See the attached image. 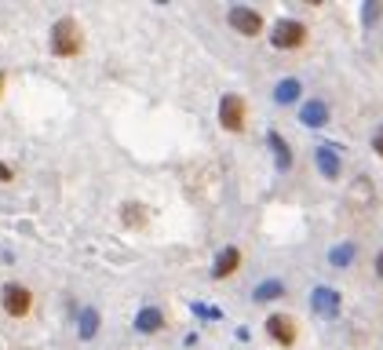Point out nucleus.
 <instances>
[{
    "label": "nucleus",
    "mask_w": 383,
    "mask_h": 350,
    "mask_svg": "<svg viewBox=\"0 0 383 350\" xmlns=\"http://www.w3.org/2000/svg\"><path fill=\"white\" fill-rule=\"evenodd\" d=\"M51 51L58 58H73L84 51V34H81V22L77 19H58L51 26Z\"/></svg>",
    "instance_id": "f257e3e1"
},
{
    "label": "nucleus",
    "mask_w": 383,
    "mask_h": 350,
    "mask_svg": "<svg viewBox=\"0 0 383 350\" xmlns=\"http://www.w3.org/2000/svg\"><path fill=\"white\" fill-rule=\"evenodd\" d=\"M0 303H4L8 317H26L29 310H34V292H29L26 284L11 281V284H4V292H0Z\"/></svg>",
    "instance_id": "f03ea898"
},
{
    "label": "nucleus",
    "mask_w": 383,
    "mask_h": 350,
    "mask_svg": "<svg viewBox=\"0 0 383 350\" xmlns=\"http://www.w3.org/2000/svg\"><path fill=\"white\" fill-rule=\"evenodd\" d=\"M307 44V26L296 22V19H281L274 26V48H285V51H292V48H303Z\"/></svg>",
    "instance_id": "7ed1b4c3"
},
{
    "label": "nucleus",
    "mask_w": 383,
    "mask_h": 350,
    "mask_svg": "<svg viewBox=\"0 0 383 350\" xmlns=\"http://www.w3.org/2000/svg\"><path fill=\"white\" fill-rule=\"evenodd\" d=\"M219 124L227 132H241L245 128V99H241V95H223V99H219Z\"/></svg>",
    "instance_id": "20e7f679"
},
{
    "label": "nucleus",
    "mask_w": 383,
    "mask_h": 350,
    "mask_svg": "<svg viewBox=\"0 0 383 350\" xmlns=\"http://www.w3.org/2000/svg\"><path fill=\"white\" fill-rule=\"evenodd\" d=\"M230 26L238 29L241 37H255V34H263V15L255 11V8H230Z\"/></svg>",
    "instance_id": "39448f33"
},
{
    "label": "nucleus",
    "mask_w": 383,
    "mask_h": 350,
    "mask_svg": "<svg viewBox=\"0 0 383 350\" xmlns=\"http://www.w3.org/2000/svg\"><path fill=\"white\" fill-rule=\"evenodd\" d=\"M267 332H270V339L281 343V346H292V343H296V321H292L289 314H270V317H267Z\"/></svg>",
    "instance_id": "423d86ee"
},
{
    "label": "nucleus",
    "mask_w": 383,
    "mask_h": 350,
    "mask_svg": "<svg viewBox=\"0 0 383 350\" xmlns=\"http://www.w3.org/2000/svg\"><path fill=\"white\" fill-rule=\"evenodd\" d=\"M310 310H314V314H322V317H332V314L339 310V296H336L332 289H314V296H310Z\"/></svg>",
    "instance_id": "0eeeda50"
},
{
    "label": "nucleus",
    "mask_w": 383,
    "mask_h": 350,
    "mask_svg": "<svg viewBox=\"0 0 383 350\" xmlns=\"http://www.w3.org/2000/svg\"><path fill=\"white\" fill-rule=\"evenodd\" d=\"M238 267H241V252L238 248H223L219 256H215L212 277H230V274H238Z\"/></svg>",
    "instance_id": "6e6552de"
},
{
    "label": "nucleus",
    "mask_w": 383,
    "mask_h": 350,
    "mask_svg": "<svg viewBox=\"0 0 383 350\" xmlns=\"http://www.w3.org/2000/svg\"><path fill=\"white\" fill-rule=\"evenodd\" d=\"M300 120L307 124V128H322V124L329 120L325 103H307V106H303V113H300Z\"/></svg>",
    "instance_id": "1a4fd4ad"
},
{
    "label": "nucleus",
    "mask_w": 383,
    "mask_h": 350,
    "mask_svg": "<svg viewBox=\"0 0 383 350\" xmlns=\"http://www.w3.org/2000/svg\"><path fill=\"white\" fill-rule=\"evenodd\" d=\"M317 168L325 172V179H336V175H339V161H336V146H322V150H317Z\"/></svg>",
    "instance_id": "9d476101"
},
{
    "label": "nucleus",
    "mask_w": 383,
    "mask_h": 350,
    "mask_svg": "<svg viewBox=\"0 0 383 350\" xmlns=\"http://www.w3.org/2000/svg\"><path fill=\"white\" fill-rule=\"evenodd\" d=\"M267 139H270V146H274V153H277V168H292V150H289V143H285L277 132H270Z\"/></svg>",
    "instance_id": "9b49d317"
},
{
    "label": "nucleus",
    "mask_w": 383,
    "mask_h": 350,
    "mask_svg": "<svg viewBox=\"0 0 383 350\" xmlns=\"http://www.w3.org/2000/svg\"><path fill=\"white\" fill-rule=\"evenodd\" d=\"M277 296H285V281H267V284H260V289H255V299H260V303H270V299H277Z\"/></svg>",
    "instance_id": "f8f14e48"
},
{
    "label": "nucleus",
    "mask_w": 383,
    "mask_h": 350,
    "mask_svg": "<svg viewBox=\"0 0 383 350\" xmlns=\"http://www.w3.org/2000/svg\"><path fill=\"white\" fill-rule=\"evenodd\" d=\"M274 99L277 103H296L300 99V81H281L277 91H274Z\"/></svg>",
    "instance_id": "ddd939ff"
},
{
    "label": "nucleus",
    "mask_w": 383,
    "mask_h": 350,
    "mask_svg": "<svg viewBox=\"0 0 383 350\" xmlns=\"http://www.w3.org/2000/svg\"><path fill=\"white\" fill-rule=\"evenodd\" d=\"M124 222H128V227H143V222H146L143 205H124Z\"/></svg>",
    "instance_id": "4468645a"
},
{
    "label": "nucleus",
    "mask_w": 383,
    "mask_h": 350,
    "mask_svg": "<svg viewBox=\"0 0 383 350\" xmlns=\"http://www.w3.org/2000/svg\"><path fill=\"white\" fill-rule=\"evenodd\" d=\"M139 329H143V332H157V329H161V314H157V310L139 314Z\"/></svg>",
    "instance_id": "2eb2a0df"
},
{
    "label": "nucleus",
    "mask_w": 383,
    "mask_h": 350,
    "mask_svg": "<svg viewBox=\"0 0 383 350\" xmlns=\"http://www.w3.org/2000/svg\"><path fill=\"white\" fill-rule=\"evenodd\" d=\"M350 256H354V248H336V252H332V263L343 267V263H350Z\"/></svg>",
    "instance_id": "dca6fc26"
},
{
    "label": "nucleus",
    "mask_w": 383,
    "mask_h": 350,
    "mask_svg": "<svg viewBox=\"0 0 383 350\" xmlns=\"http://www.w3.org/2000/svg\"><path fill=\"white\" fill-rule=\"evenodd\" d=\"M372 150H376V153H379V157H383V128H379V132H376V135H372Z\"/></svg>",
    "instance_id": "f3484780"
},
{
    "label": "nucleus",
    "mask_w": 383,
    "mask_h": 350,
    "mask_svg": "<svg viewBox=\"0 0 383 350\" xmlns=\"http://www.w3.org/2000/svg\"><path fill=\"white\" fill-rule=\"evenodd\" d=\"M0 182H11V168L4 161H0Z\"/></svg>",
    "instance_id": "a211bd4d"
},
{
    "label": "nucleus",
    "mask_w": 383,
    "mask_h": 350,
    "mask_svg": "<svg viewBox=\"0 0 383 350\" xmlns=\"http://www.w3.org/2000/svg\"><path fill=\"white\" fill-rule=\"evenodd\" d=\"M376 274L383 277V252H379V256H376Z\"/></svg>",
    "instance_id": "6ab92c4d"
},
{
    "label": "nucleus",
    "mask_w": 383,
    "mask_h": 350,
    "mask_svg": "<svg viewBox=\"0 0 383 350\" xmlns=\"http://www.w3.org/2000/svg\"><path fill=\"white\" fill-rule=\"evenodd\" d=\"M0 95H4V73H0Z\"/></svg>",
    "instance_id": "aec40b11"
}]
</instances>
